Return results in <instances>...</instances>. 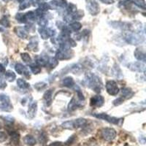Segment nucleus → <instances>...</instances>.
Listing matches in <instances>:
<instances>
[{"mask_svg": "<svg viewBox=\"0 0 146 146\" xmlns=\"http://www.w3.org/2000/svg\"><path fill=\"white\" fill-rule=\"evenodd\" d=\"M84 84L88 88L93 90L96 93H100L102 88V83L100 78L95 74L88 72L84 79Z\"/></svg>", "mask_w": 146, "mask_h": 146, "instance_id": "nucleus-1", "label": "nucleus"}, {"mask_svg": "<svg viewBox=\"0 0 146 146\" xmlns=\"http://www.w3.org/2000/svg\"><path fill=\"white\" fill-rule=\"evenodd\" d=\"M124 39L128 43L136 45L144 42L145 36L140 32H127L124 34Z\"/></svg>", "mask_w": 146, "mask_h": 146, "instance_id": "nucleus-2", "label": "nucleus"}, {"mask_svg": "<svg viewBox=\"0 0 146 146\" xmlns=\"http://www.w3.org/2000/svg\"><path fill=\"white\" fill-rule=\"evenodd\" d=\"M101 136L106 141H112L116 137V131L113 128H104L101 131Z\"/></svg>", "mask_w": 146, "mask_h": 146, "instance_id": "nucleus-3", "label": "nucleus"}, {"mask_svg": "<svg viewBox=\"0 0 146 146\" xmlns=\"http://www.w3.org/2000/svg\"><path fill=\"white\" fill-rule=\"evenodd\" d=\"M94 116L97 118H100V119L105 120V121H108L109 123H111L115 125H120L122 121V119L121 118H117L115 117H112L109 115L106 114V113H96V114H94Z\"/></svg>", "mask_w": 146, "mask_h": 146, "instance_id": "nucleus-4", "label": "nucleus"}, {"mask_svg": "<svg viewBox=\"0 0 146 146\" xmlns=\"http://www.w3.org/2000/svg\"><path fill=\"white\" fill-rule=\"evenodd\" d=\"M86 7L87 10L92 15H98L100 11V6L95 0H88Z\"/></svg>", "mask_w": 146, "mask_h": 146, "instance_id": "nucleus-5", "label": "nucleus"}, {"mask_svg": "<svg viewBox=\"0 0 146 146\" xmlns=\"http://www.w3.org/2000/svg\"><path fill=\"white\" fill-rule=\"evenodd\" d=\"M105 86H106L107 92L110 95L115 96L119 92V88H118V86H117L116 82H115L114 80H109V81L107 82Z\"/></svg>", "mask_w": 146, "mask_h": 146, "instance_id": "nucleus-6", "label": "nucleus"}, {"mask_svg": "<svg viewBox=\"0 0 146 146\" xmlns=\"http://www.w3.org/2000/svg\"><path fill=\"white\" fill-rule=\"evenodd\" d=\"M128 68L130 69L133 72H145V65L144 62H137L130 63L128 64Z\"/></svg>", "mask_w": 146, "mask_h": 146, "instance_id": "nucleus-7", "label": "nucleus"}, {"mask_svg": "<svg viewBox=\"0 0 146 146\" xmlns=\"http://www.w3.org/2000/svg\"><path fill=\"white\" fill-rule=\"evenodd\" d=\"M105 100L104 97L101 95H96L91 97L90 100V105L91 106L94 107V108H100L104 105Z\"/></svg>", "mask_w": 146, "mask_h": 146, "instance_id": "nucleus-8", "label": "nucleus"}, {"mask_svg": "<svg viewBox=\"0 0 146 146\" xmlns=\"http://www.w3.org/2000/svg\"><path fill=\"white\" fill-rule=\"evenodd\" d=\"M72 57L71 53H70V49L66 50H58L56 52V58L57 60H65V59H69Z\"/></svg>", "mask_w": 146, "mask_h": 146, "instance_id": "nucleus-9", "label": "nucleus"}, {"mask_svg": "<svg viewBox=\"0 0 146 146\" xmlns=\"http://www.w3.org/2000/svg\"><path fill=\"white\" fill-rule=\"evenodd\" d=\"M15 71L19 74V75H24L27 78H30L29 72L28 70L27 69L24 65H23L21 63H18L15 64Z\"/></svg>", "mask_w": 146, "mask_h": 146, "instance_id": "nucleus-10", "label": "nucleus"}, {"mask_svg": "<svg viewBox=\"0 0 146 146\" xmlns=\"http://www.w3.org/2000/svg\"><path fill=\"white\" fill-rule=\"evenodd\" d=\"M37 110V103L36 102H32L29 103L28 109V116L29 118H33L35 116Z\"/></svg>", "mask_w": 146, "mask_h": 146, "instance_id": "nucleus-11", "label": "nucleus"}, {"mask_svg": "<svg viewBox=\"0 0 146 146\" xmlns=\"http://www.w3.org/2000/svg\"><path fill=\"white\" fill-rule=\"evenodd\" d=\"M82 102H80L78 100V101L76 100V99L75 97H73L72 99V100L70 101V102L69 103L68 105V110L69 111H74L78 108H80V107H82Z\"/></svg>", "mask_w": 146, "mask_h": 146, "instance_id": "nucleus-12", "label": "nucleus"}, {"mask_svg": "<svg viewBox=\"0 0 146 146\" xmlns=\"http://www.w3.org/2000/svg\"><path fill=\"white\" fill-rule=\"evenodd\" d=\"M134 55H135V58L140 62H145V53L144 50H142L140 48H137L134 53Z\"/></svg>", "mask_w": 146, "mask_h": 146, "instance_id": "nucleus-13", "label": "nucleus"}, {"mask_svg": "<svg viewBox=\"0 0 146 146\" xmlns=\"http://www.w3.org/2000/svg\"><path fill=\"white\" fill-rule=\"evenodd\" d=\"M27 48L30 50H34V51L38 50V40L36 37H33L30 40Z\"/></svg>", "mask_w": 146, "mask_h": 146, "instance_id": "nucleus-14", "label": "nucleus"}, {"mask_svg": "<svg viewBox=\"0 0 146 146\" xmlns=\"http://www.w3.org/2000/svg\"><path fill=\"white\" fill-rule=\"evenodd\" d=\"M87 123V121L85 118H78L73 121V124H74V128L75 129H79V128L84 127Z\"/></svg>", "mask_w": 146, "mask_h": 146, "instance_id": "nucleus-15", "label": "nucleus"}, {"mask_svg": "<svg viewBox=\"0 0 146 146\" xmlns=\"http://www.w3.org/2000/svg\"><path fill=\"white\" fill-rule=\"evenodd\" d=\"M62 86L67 88H72L75 86V81L72 77H66L62 80Z\"/></svg>", "mask_w": 146, "mask_h": 146, "instance_id": "nucleus-16", "label": "nucleus"}, {"mask_svg": "<svg viewBox=\"0 0 146 146\" xmlns=\"http://www.w3.org/2000/svg\"><path fill=\"white\" fill-rule=\"evenodd\" d=\"M52 95H53V91L51 89L48 90L45 92L43 95V99L45 100V103H46L47 106L50 105L52 102Z\"/></svg>", "mask_w": 146, "mask_h": 146, "instance_id": "nucleus-17", "label": "nucleus"}, {"mask_svg": "<svg viewBox=\"0 0 146 146\" xmlns=\"http://www.w3.org/2000/svg\"><path fill=\"white\" fill-rule=\"evenodd\" d=\"M9 134H10V137H11V143H13L15 145H18L19 139H20V135L15 131H9Z\"/></svg>", "mask_w": 146, "mask_h": 146, "instance_id": "nucleus-18", "label": "nucleus"}, {"mask_svg": "<svg viewBox=\"0 0 146 146\" xmlns=\"http://www.w3.org/2000/svg\"><path fill=\"white\" fill-rule=\"evenodd\" d=\"M23 142H24L25 144H27V145H29V146L35 145L36 143L35 138L31 135H27V136L24 137H23Z\"/></svg>", "mask_w": 146, "mask_h": 146, "instance_id": "nucleus-19", "label": "nucleus"}, {"mask_svg": "<svg viewBox=\"0 0 146 146\" xmlns=\"http://www.w3.org/2000/svg\"><path fill=\"white\" fill-rule=\"evenodd\" d=\"M15 30V32H16V35L20 38L26 39L27 37V36H28L27 31H26V29L23 27H16Z\"/></svg>", "mask_w": 146, "mask_h": 146, "instance_id": "nucleus-20", "label": "nucleus"}, {"mask_svg": "<svg viewBox=\"0 0 146 146\" xmlns=\"http://www.w3.org/2000/svg\"><path fill=\"white\" fill-rule=\"evenodd\" d=\"M48 57L47 56H44V55H40V56L37 58L36 61V64L38 65V66H46L47 63H48Z\"/></svg>", "mask_w": 146, "mask_h": 146, "instance_id": "nucleus-21", "label": "nucleus"}, {"mask_svg": "<svg viewBox=\"0 0 146 146\" xmlns=\"http://www.w3.org/2000/svg\"><path fill=\"white\" fill-rule=\"evenodd\" d=\"M121 95H122L121 96L124 99H129L132 97V96L134 95V92L131 91V88H124L121 91Z\"/></svg>", "mask_w": 146, "mask_h": 146, "instance_id": "nucleus-22", "label": "nucleus"}, {"mask_svg": "<svg viewBox=\"0 0 146 146\" xmlns=\"http://www.w3.org/2000/svg\"><path fill=\"white\" fill-rule=\"evenodd\" d=\"M112 72H113V76H115L117 78H121L123 77V75H122V72H121V69L119 68L118 65L115 64L114 66H113V70H112Z\"/></svg>", "mask_w": 146, "mask_h": 146, "instance_id": "nucleus-23", "label": "nucleus"}, {"mask_svg": "<svg viewBox=\"0 0 146 146\" xmlns=\"http://www.w3.org/2000/svg\"><path fill=\"white\" fill-rule=\"evenodd\" d=\"M17 85L21 89H27L29 88V84L22 78H18L17 80Z\"/></svg>", "mask_w": 146, "mask_h": 146, "instance_id": "nucleus-24", "label": "nucleus"}, {"mask_svg": "<svg viewBox=\"0 0 146 146\" xmlns=\"http://www.w3.org/2000/svg\"><path fill=\"white\" fill-rule=\"evenodd\" d=\"M16 75L11 70H7L5 72V79L9 82H13L15 80Z\"/></svg>", "mask_w": 146, "mask_h": 146, "instance_id": "nucleus-25", "label": "nucleus"}, {"mask_svg": "<svg viewBox=\"0 0 146 146\" xmlns=\"http://www.w3.org/2000/svg\"><path fill=\"white\" fill-rule=\"evenodd\" d=\"M58 64V61L56 58H48V63H47L46 66H48L50 69L55 68L57 65Z\"/></svg>", "mask_w": 146, "mask_h": 146, "instance_id": "nucleus-26", "label": "nucleus"}, {"mask_svg": "<svg viewBox=\"0 0 146 146\" xmlns=\"http://www.w3.org/2000/svg\"><path fill=\"white\" fill-rule=\"evenodd\" d=\"M83 15H84V13H83V11H82V10H77L74 13L71 14L73 21H75L80 20L83 17Z\"/></svg>", "mask_w": 146, "mask_h": 146, "instance_id": "nucleus-27", "label": "nucleus"}, {"mask_svg": "<svg viewBox=\"0 0 146 146\" xmlns=\"http://www.w3.org/2000/svg\"><path fill=\"white\" fill-rule=\"evenodd\" d=\"M26 19H27V22H34L36 19V15L35 13L33 11H29L25 14Z\"/></svg>", "mask_w": 146, "mask_h": 146, "instance_id": "nucleus-28", "label": "nucleus"}, {"mask_svg": "<svg viewBox=\"0 0 146 146\" xmlns=\"http://www.w3.org/2000/svg\"><path fill=\"white\" fill-rule=\"evenodd\" d=\"M70 28L71 29V30H73L75 32H78L82 28V24L78 21H73L72 23H70Z\"/></svg>", "mask_w": 146, "mask_h": 146, "instance_id": "nucleus-29", "label": "nucleus"}, {"mask_svg": "<svg viewBox=\"0 0 146 146\" xmlns=\"http://www.w3.org/2000/svg\"><path fill=\"white\" fill-rule=\"evenodd\" d=\"M66 7V11H67L68 14H72L74 13L75 11H77L76 5H74V4L72 3L67 4Z\"/></svg>", "mask_w": 146, "mask_h": 146, "instance_id": "nucleus-30", "label": "nucleus"}, {"mask_svg": "<svg viewBox=\"0 0 146 146\" xmlns=\"http://www.w3.org/2000/svg\"><path fill=\"white\" fill-rule=\"evenodd\" d=\"M39 32H40V36H41V37L43 39V40H47V39H48L50 37L49 35H48L47 29L41 28V27H40V28L39 29Z\"/></svg>", "mask_w": 146, "mask_h": 146, "instance_id": "nucleus-31", "label": "nucleus"}, {"mask_svg": "<svg viewBox=\"0 0 146 146\" xmlns=\"http://www.w3.org/2000/svg\"><path fill=\"white\" fill-rule=\"evenodd\" d=\"M62 126L65 129H75L74 124H73V121H65L62 123Z\"/></svg>", "mask_w": 146, "mask_h": 146, "instance_id": "nucleus-32", "label": "nucleus"}, {"mask_svg": "<svg viewBox=\"0 0 146 146\" xmlns=\"http://www.w3.org/2000/svg\"><path fill=\"white\" fill-rule=\"evenodd\" d=\"M15 19L18 21L19 23H27V19H26L25 14L23 13H18L15 15Z\"/></svg>", "mask_w": 146, "mask_h": 146, "instance_id": "nucleus-33", "label": "nucleus"}, {"mask_svg": "<svg viewBox=\"0 0 146 146\" xmlns=\"http://www.w3.org/2000/svg\"><path fill=\"white\" fill-rule=\"evenodd\" d=\"M30 70L32 71V72L35 75H37L41 72V68L40 67V66H38L37 64H32L30 66Z\"/></svg>", "mask_w": 146, "mask_h": 146, "instance_id": "nucleus-34", "label": "nucleus"}, {"mask_svg": "<svg viewBox=\"0 0 146 146\" xmlns=\"http://www.w3.org/2000/svg\"><path fill=\"white\" fill-rule=\"evenodd\" d=\"M21 56L22 60H23V62H25L27 64H29L32 62V58L30 57L29 54L27 53H23L21 54Z\"/></svg>", "mask_w": 146, "mask_h": 146, "instance_id": "nucleus-35", "label": "nucleus"}, {"mask_svg": "<svg viewBox=\"0 0 146 146\" xmlns=\"http://www.w3.org/2000/svg\"><path fill=\"white\" fill-rule=\"evenodd\" d=\"M0 104H10L9 96L5 94H0Z\"/></svg>", "mask_w": 146, "mask_h": 146, "instance_id": "nucleus-36", "label": "nucleus"}, {"mask_svg": "<svg viewBox=\"0 0 146 146\" xmlns=\"http://www.w3.org/2000/svg\"><path fill=\"white\" fill-rule=\"evenodd\" d=\"M47 87V83H44V82H39L35 84V88H36L37 91H42V90L45 89Z\"/></svg>", "mask_w": 146, "mask_h": 146, "instance_id": "nucleus-37", "label": "nucleus"}, {"mask_svg": "<svg viewBox=\"0 0 146 146\" xmlns=\"http://www.w3.org/2000/svg\"><path fill=\"white\" fill-rule=\"evenodd\" d=\"M132 3L135 4L139 7H142L143 10H145V2L144 0H130Z\"/></svg>", "mask_w": 146, "mask_h": 146, "instance_id": "nucleus-38", "label": "nucleus"}, {"mask_svg": "<svg viewBox=\"0 0 146 146\" xmlns=\"http://www.w3.org/2000/svg\"><path fill=\"white\" fill-rule=\"evenodd\" d=\"M38 8H40V10H42L43 12L47 11V10H48L50 9V5H49L48 3H47V2H40V3L38 4Z\"/></svg>", "mask_w": 146, "mask_h": 146, "instance_id": "nucleus-39", "label": "nucleus"}, {"mask_svg": "<svg viewBox=\"0 0 146 146\" xmlns=\"http://www.w3.org/2000/svg\"><path fill=\"white\" fill-rule=\"evenodd\" d=\"M0 24L3 26L4 27H10V21L8 20V18L6 16H4L3 18L0 20Z\"/></svg>", "mask_w": 146, "mask_h": 146, "instance_id": "nucleus-40", "label": "nucleus"}, {"mask_svg": "<svg viewBox=\"0 0 146 146\" xmlns=\"http://www.w3.org/2000/svg\"><path fill=\"white\" fill-rule=\"evenodd\" d=\"M37 23H38V25L40 26L41 28H45L48 24V20H47L46 18L42 17V18H40V20L37 21Z\"/></svg>", "mask_w": 146, "mask_h": 146, "instance_id": "nucleus-41", "label": "nucleus"}, {"mask_svg": "<svg viewBox=\"0 0 146 146\" xmlns=\"http://www.w3.org/2000/svg\"><path fill=\"white\" fill-rule=\"evenodd\" d=\"M39 141H40V143H42V144H45V143L48 141V137H47V135L45 133H40V136H39Z\"/></svg>", "mask_w": 146, "mask_h": 146, "instance_id": "nucleus-42", "label": "nucleus"}, {"mask_svg": "<svg viewBox=\"0 0 146 146\" xmlns=\"http://www.w3.org/2000/svg\"><path fill=\"white\" fill-rule=\"evenodd\" d=\"M29 2L27 1V0H23L22 2H21L20 4V6H19V10H25L26 8L29 7Z\"/></svg>", "mask_w": 146, "mask_h": 146, "instance_id": "nucleus-43", "label": "nucleus"}, {"mask_svg": "<svg viewBox=\"0 0 146 146\" xmlns=\"http://www.w3.org/2000/svg\"><path fill=\"white\" fill-rule=\"evenodd\" d=\"M6 86H7V83L5 81V79L2 75H0V89H5Z\"/></svg>", "mask_w": 146, "mask_h": 146, "instance_id": "nucleus-44", "label": "nucleus"}, {"mask_svg": "<svg viewBox=\"0 0 146 146\" xmlns=\"http://www.w3.org/2000/svg\"><path fill=\"white\" fill-rule=\"evenodd\" d=\"M7 139V134L4 131H0V143H4Z\"/></svg>", "mask_w": 146, "mask_h": 146, "instance_id": "nucleus-45", "label": "nucleus"}, {"mask_svg": "<svg viewBox=\"0 0 146 146\" xmlns=\"http://www.w3.org/2000/svg\"><path fill=\"white\" fill-rule=\"evenodd\" d=\"M125 99L123 98V97H119V98H118L117 100H115L114 102H113V105H115V106H118V105H121V104H122L123 103V102L124 101Z\"/></svg>", "mask_w": 146, "mask_h": 146, "instance_id": "nucleus-46", "label": "nucleus"}, {"mask_svg": "<svg viewBox=\"0 0 146 146\" xmlns=\"http://www.w3.org/2000/svg\"><path fill=\"white\" fill-rule=\"evenodd\" d=\"M35 15L36 16L39 17V18H42L44 17V12L42 10H40V8H37L36 10H35Z\"/></svg>", "mask_w": 146, "mask_h": 146, "instance_id": "nucleus-47", "label": "nucleus"}, {"mask_svg": "<svg viewBox=\"0 0 146 146\" xmlns=\"http://www.w3.org/2000/svg\"><path fill=\"white\" fill-rule=\"evenodd\" d=\"M75 137H76V136H75V135H72V136L70 137L67 140H66V144L67 145H70L72 144V143H74V141L75 140Z\"/></svg>", "mask_w": 146, "mask_h": 146, "instance_id": "nucleus-48", "label": "nucleus"}, {"mask_svg": "<svg viewBox=\"0 0 146 146\" xmlns=\"http://www.w3.org/2000/svg\"><path fill=\"white\" fill-rule=\"evenodd\" d=\"M47 31H48V35H49V36L53 37V36H54L55 35H56V31H55L53 29L48 28L47 29Z\"/></svg>", "mask_w": 146, "mask_h": 146, "instance_id": "nucleus-49", "label": "nucleus"}, {"mask_svg": "<svg viewBox=\"0 0 146 146\" xmlns=\"http://www.w3.org/2000/svg\"><path fill=\"white\" fill-rule=\"evenodd\" d=\"M49 146H64V144L62 142H54L49 145Z\"/></svg>", "mask_w": 146, "mask_h": 146, "instance_id": "nucleus-50", "label": "nucleus"}, {"mask_svg": "<svg viewBox=\"0 0 146 146\" xmlns=\"http://www.w3.org/2000/svg\"><path fill=\"white\" fill-rule=\"evenodd\" d=\"M103 3L107 4V5H110V4L114 3V0H100Z\"/></svg>", "mask_w": 146, "mask_h": 146, "instance_id": "nucleus-51", "label": "nucleus"}, {"mask_svg": "<svg viewBox=\"0 0 146 146\" xmlns=\"http://www.w3.org/2000/svg\"><path fill=\"white\" fill-rule=\"evenodd\" d=\"M40 0H30V2H31V3L33 4V5H38V4L40 2Z\"/></svg>", "mask_w": 146, "mask_h": 146, "instance_id": "nucleus-52", "label": "nucleus"}, {"mask_svg": "<svg viewBox=\"0 0 146 146\" xmlns=\"http://www.w3.org/2000/svg\"><path fill=\"white\" fill-rule=\"evenodd\" d=\"M5 72V66L2 64L0 63V73H2V72Z\"/></svg>", "mask_w": 146, "mask_h": 146, "instance_id": "nucleus-53", "label": "nucleus"}, {"mask_svg": "<svg viewBox=\"0 0 146 146\" xmlns=\"http://www.w3.org/2000/svg\"><path fill=\"white\" fill-rule=\"evenodd\" d=\"M17 1H18V2H22L23 0H17Z\"/></svg>", "mask_w": 146, "mask_h": 146, "instance_id": "nucleus-54", "label": "nucleus"}, {"mask_svg": "<svg viewBox=\"0 0 146 146\" xmlns=\"http://www.w3.org/2000/svg\"><path fill=\"white\" fill-rule=\"evenodd\" d=\"M1 127H2V126H1V123H0V129H1Z\"/></svg>", "mask_w": 146, "mask_h": 146, "instance_id": "nucleus-55", "label": "nucleus"}, {"mask_svg": "<svg viewBox=\"0 0 146 146\" xmlns=\"http://www.w3.org/2000/svg\"><path fill=\"white\" fill-rule=\"evenodd\" d=\"M125 146H129V145H125Z\"/></svg>", "mask_w": 146, "mask_h": 146, "instance_id": "nucleus-56", "label": "nucleus"}, {"mask_svg": "<svg viewBox=\"0 0 146 146\" xmlns=\"http://www.w3.org/2000/svg\"><path fill=\"white\" fill-rule=\"evenodd\" d=\"M3 1H7V0H3Z\"/></svg>", "mask_w": 146, "mask_h": 146, "instance_id": "nucleus-57", "label": "nucleus"}]
</instances>
